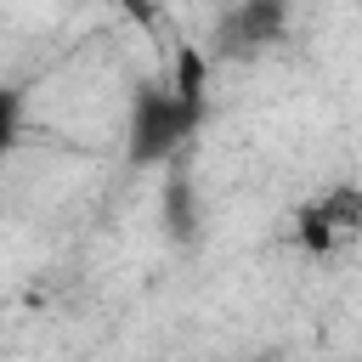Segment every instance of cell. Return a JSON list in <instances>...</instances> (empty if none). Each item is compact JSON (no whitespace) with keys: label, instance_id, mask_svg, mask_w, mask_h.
Here are the masks:
<instances>
[{"label":"cell","instance_id":"1","mask_svg":"<svg viewBox=\"0 0 362 362\" xmlns=\"http://www.w3.org/2000/svg\"><path fill=\"white\" fill-rule=\"evenodd\" d=\"M198 124V85L175 79V85H141L130 96V124H124V158L130 164H164L181 153V141Z\"/></svg>","mask_w":362,"mask_h":362},{"label":"cell","instance_id":"3","mask_svg":"<svg viewBox=\"0 0 362 362\" xmlns=\"http://www.w3.org/2000/svg\"><path fill=\"white\" fill-rule=\"evenodd\" d=\"M232 34L243 40L238 51H260L283 34V0H249L238 17H232Z\"/></svg>","mask_w":362,"mask_h":362},{"label":"cell","instance_id":"4","mask_svg":"<svg viewBox=\"0 0 362 362\" xmlns=\"http://www.w3.org/2000/svg\"><path fill=\"white\" fill-rule=\"evenodd\" d=\"M23 141V90L0 85V158Z\"/></svg>","mask_w":362,"mask_h":362},{"label":"cell","instance_id":"5","mask_svg":"<svg viewBox=\"0 0 362 362\" xmlns=\"http://www.w3.org/2000/svg\"><path fill=\"white\" fill-rule=\"evenodd\" d=\"M255 362H277V356H255Z\"/></svg>","mask_w":362,"mask_h":362},{"label":"cell","instance_id":"2","mask_svg":"<svg viewBox=\"0 0 362 362\" xmlns=\"http://www.w3.org/2000/svg\"><path fill=\"white\" fill-rule=\"evenodd\" d=\"M356 232H362V192H356V187L322 192V198L305 204L300 221H294V238H300V249H311V255H328V249L351 243Z\"/></svg>","mask_w":362,"mask_h":362}]
</instances>
